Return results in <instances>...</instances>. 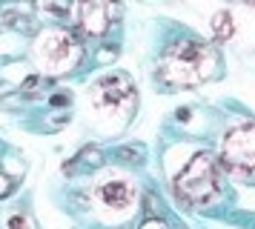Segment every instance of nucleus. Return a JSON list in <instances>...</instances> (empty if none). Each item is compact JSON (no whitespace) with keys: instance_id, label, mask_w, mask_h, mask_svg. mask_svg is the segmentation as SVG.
<instances>
[{"instance_id":"8","label":"nucleus","mask_w":255,"mask_h":229,"mask_svg":"<svg viewBox=\"0 0 255 229\" xmlns=\"http://www.w3.org/2000/svg\"><path fill=\"white\" fill-rule=\"evenodd\" d=\"M212 34L218 37L221 43L230 40L232 34H235V26H232V14L230 11H218V14L212 17Z\"/></svg>"},{"instance_id":"10","label":"nucleus","mask_w":255,"mask_h":229,"mask_svg":"<svg viewBox=\"0 0 255 229\" xmlns=\"http://www.w3.org/2000/svg\"><path fill=\"white\" fill-rule=\"evenodd\" d=\"M17 192V181L14 178H9L6 172H0V201H6L9 195Z\"/></svg>"},{"instance_id":"5","label":"nucleus","mask_w":255,"mask_h":229,"mask_svg":"<svg viewBox=\"0 0 255 229\" xmlns=\"http://www.w3.org/2000/svg\"><path fill=\"white\" fill-rule=\"evenodd\" d=\"M221 163L235 178H253L255 175V120H244L224 135Z\"/></svg>"},{"instance_id":"13","label":"nucleus","mask_w":255,"mask_h":229,"mask_svg":"<svg viewBox=\"0 0 255 229\" xmlns=\"http://www.w3.org/2000/svg\"><path fill=\"white\" fill-rule=\"evenodd\" d=\"M138 229H169V224H166L163 218H146Z\"/></svg>"},{"instance_id":"6","label":"nucleus","mask_w":255,"mask_h":229,"mask_svg":"<svg viewBox=\"0 0 255 229\" xmlns=\"http://www.w3.org/2000/svg\"><path fill=\"white\" fill-rule=\"evenodd\" d=\"M89 103L104 114H115V112L129 114L135 109V86H132L129 75L109 72L104 78H98L95 86L89 89Z\"/></svg>"},{"instance_id":"12","label":"nucleus","mask_w":255,"mask_h":229,"mask_svg":"<svg viewBox=\"0 0 255 229\" xmlns=\"http://www.w3.org/2000/svg\"><path fill=\"white\" fill-rule=\"evenodd\" d=\"M32 224L23 218V212H14V215H9V221H6V229H29Z\"/></svg>"},{"instance_id":"7","label":"nucleus","mask_w":255,"mask_h":229,"mask_svg":"<svg viewBox=\"0 0 255 229\" xmlns=\"http://www.w3.org/2000/svg\"><path fill=\"white\" fill-rule=\"evenodd\" d=\"M95 201L106 209H124L135 201V186L124 178H106L95 186Z\"/></svg>"},{"instance_id":"2","label":"nucleus","mask_w":255,"mask_h":229,"mask_svg":"<svg viewBox=\"0 0 255 229\" xmlns=\"http://www.w3.org/2000/svg\"><path fill=\"white\" fill-rule=\"evenodd\" d=\"M172 189H175V198H178L184 206H207V204H212V201L221 195V189H224L218 160L212 158L209 152L192 155L189 163L175 175Z\"/></svg>"},{"instance_id":"1","label":"nucleus","mask_w":255,"mask_h":229,"mask_svg":"<svg viewBox=\"0 0 255 229\" xmlns=\"http://www.w3.org/2000/svg\"><path fill=\"white\" fill-rule=\"evenodd\" d=\"M218 66L215 49L201 43L195 37L175 40L158 57V83L166 89H189L212 78V69Z\"/></svg>"},{"instance_id":"11","label":"nucleus","mask_w":255,"mask_h":229,"mask_svg":"<svg viewBox=\"0 0 255 229\" xmlns=\"http://www.w3.org/2000/svg\"><path fill=\"white\" fill-rule=\"evenodd\" d=\"M46 103H49V106H69L72 95L66 89H55V92H49V95H46Z\"/></svg>"},{"instance_id":"9","label":"nucleus","mask_w":255,"mask_h":229,"mask_svg":"<svg viewBox=\"0 0 255 229\" xmlns=\"http://www.w3.org/2000/svg\"><path fill=\"white\" fill-rule=\"evenodd\" d=\"M143 146H121L115 149V158L121 160V163H143Z\"/></svg>"},{"instance_id":"4","label":"nucleus","mask_w":255,"mask_h":229,"mask_svg":"<svg viewBox=\"0 0 255 229\" xmlns=\"http://www.w3.org/2000/svg\"><path fill=\"white\" fill-rule=\"evenodd\" d=\"M118 0H75L72 3V32L81 40H101L118 26Z\"/></svg>"},{"instance_id":"3","label":"nucleus","mask_w":255,"mask_h":229,"mask_svg":"<svg viewBox=\"0 0 255 229\" xmlns=\"http://www.w3.org/2000/svg\"><path fill=\"white\" fill-rule=\"evenodd\" d=\"M35 57L43 66V75H63L81 63V37L66 26H46L35 40Z\"/></svg>"}]
</instances>
